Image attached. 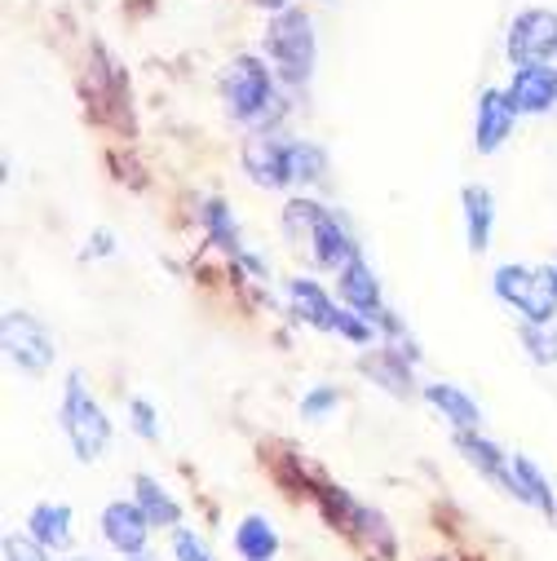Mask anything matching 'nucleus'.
Listing matches in <instances>:
<instances>
[{"label": "nucleus", "mask_w": 557, "mask_h": 561, "mask_svg": "<svg viewBox=\"0 0 557 561\" xmlns=\"http://www.w3.org/2000/svg\"><path fill=\"white\" fill-rule=\"evenodd\" d=\"M284 230L297 248H310L315 265H323V270H341L359 256L354 234L345 230V221L337 213H328L323 204H315V199H288Z\"/></svg>", "instance_id": "f257e3e1"}, {"label": "nucleus", "mask_w": 557, "mask_h": 561, "mask_svg": "<svg viewBox=\"0 0 557 561\" xmlns=\"http://www.w3.org/2000/svg\"><path fill=\"white\" fill-rule=\"evenodd\" d=\"M265 54H270L278 80L288 89H302L315 71V23L302 10L274 14L265 27Z\"/></svg>", "instance_id": "f03ea898"}, {"label": "nucleus", "mask_w": 557, "mask_h": 561, "mask_svg": "<svg viewBox=\"0 0 557 561\" xmlns=\"http://www.w3.org/2000/svg\"><path fill=\"white\" fill-rule=\"evenodd\" d=\"M496 297L518 310L526 323H553L557 319V270L553 265H500L496 270Z\"/></svg>", "instance_id": "7ed1b4c3"}, {"label": "nucleus", "mask_w": 557, "mask_h": 561, "mask_svg": "<svg viewBox=\"0 0 557 561\" xmlns=\"http://www.w3.org/2000/svg\"><path fill=\"white\" fill-rule=\"evenodd\" d=\"M221 98L239 124H274V71L257 54H239L221 76Z\"/></svg>", "instance_id": "20e7f679"}, {"label": "nucleus", "mask_w": 557, "mask_h": 561, "mask_svg": "<svg viewBox=\"0 0 557 561\" xmlns=\"http://www.w3.org/2000/svg\"><path fill=\"white\" fill-rule=\"evenodd\" d=\"M58 420H62V434H67L71 451H76L84 465H93V460L111 447V420H106V411L93 402V393L84 389V376H80V371L67 376V393H62Z\"/></svg>", "instance_id": "39448f33"}, {"label": "nucleus", "mask_w": 557, "mask_h": 561, "mask_svg": "<svg viewBox=\"0 0 557 561\" xmlns=\"http://www.w3.org/2000/svg\"><path fill=\"white\" fill-rule=\"evenodd\" d=\"M288 297H293V314L302 319V323H310V328H319V332H337V336H345V341H354V345H367L372 336H376V328H372V319H363L359 310H341L315 278H293L288 284Z\"/></svg>", "instance_id": "423d86ee"}, {"label": "nucleus", "mask_w": 557, "mask_h": 561, "mask_svg": "<svg viewBox=\"0 0 557 561\" xmlns=\"http://www.w3.org/2000/svg\"><path fill=\"white\" fill-rule=\"evenodd\" d=\"M0 336H5V354H10L14 367H23L27 376L49 371V363H54V336H49V328L41 319H32L23 310H10L5 323H0Z\"/></svg>", "instance_id": "0eeeda50"}, {"label": "nucleus", "mask_w": 557, "mask_h": 561, "mask_svg": "<svg viewBox=\"0 0 557 561\" xmlns=\"http://www.w3.org/2000/svg\"><path fill=\"white\" fill-rule=\"evenodd\" d=\"M239 160H243V173L257 186H288L293 182V137L274 133V128L252 133L243 142V151H239Z\"/></svg>", "instance_id": "6e6552de"}, {"label": "nucleus", "mask_w": 557, "mask_h": 561, "mask_svg": "<svg viewBox=\"0 0 557 561\" xmlns=\"http://www.w3.org/2000/svg\"><path fill=\"white\" fill-rule=\"evenodd\" d=\"M504 54L522 67V62H553L557 58V14L553 10H522L509 23L504 36Z\"/></svg>", "instance_id": "1a4fd4ad"}, {"label": "nucleus", "mask_w": 557, "mask_h": 561, "mask_svg": "<svg viewBox=\"0 0 557 561\" xmlns=\"http://www.w3.org/2000/svg\"><path fill=\"white\" fill-rule=\"evenodd\" d=\"M504 93H509L518 115H544L557 106V67L553 62H522Z\"/></svg>", "instance_id": "9d476101"}, {"label": "nucleus", "mask_w": 557, "mask_h": 561, "mask_svg": "<svg viewBox=\"0 0 557 561\" xmlns=\"http://www.w3.org/2000/svg\"><path fill=\"white\" fill-rule=\"evenodd\" d=\"M102 535H106V543L115 548V552H124V557H143L147 552V539H151V517L143 513V504H128V500H115V504H106V513H102Z\"/></svg>", "instance_id": "9b49d317"}, {"label": "nucleus", "mask_w": 557, "mask_h": 561, "mask_svg": "<svg viewBox=\"0 0 557 561\" xmlns=\"http://www.w3.org/2000/svg\"><path fill=\"white\" fill-rule=\"evenodd\" d=\"M518 124V111L509 102L504 89H482L478 98V119H474V142L482 156H496L504 142H509V133Z\"/></svg>", "instance_id": "f8f14e48"}, {"label": "nucleus", "mask_w": 557, "mask_h": 561, "mask_svg": "<svg viewBox=\"0 0 557 561\" xmlns=\"http://www.w3.org/2000/svg\"><path fill=\"white\" fill-rule=\"evenodd\" d=\"M341 278V301L350 306V310H359L363 319H372L376 310H380V284H376V274H372V265L363 261V256H354L350 265H341L337 270Z\"/></svg>", "instance_id": "ddd939ff"}, {"label": "nucleus", "mask_w": 557, "mask_h": 561, "mask_svg": "<svg viewBox=\"0 0 557 561\" xmlns=\"http://www.w3.org/2000/svg\"><path fill=\"white\" fill-rule=\"evenodd\" d=\"M425 402H430L439 415H447V425H452L456 434H474V430L482 425L478 402H474L465 389H456V385H425Z\"/></svg>", "instance_id": "4468645a"}, {"label": "nucleus", "mask_w": 557, "mask_h": 561, "mask_svg": "<svg viewBox=\"0 0 557 561\" xmlns=\"http://www.w3.org/2000/svg\"><path fill=\"white\" fill-rule=\"evenodd\" d=\"M461 204H465V234H469V248L474 252H487L491 248V226H496V195L487 186H465L461 191Z\"/></svg>", "instance_id": "2eb2a0df"}, {"label": "nucleus", "mask_w": 557, "mask_h": 561, "mask_svg": "<svg viewBox=\"0 0 557 561\" xmlns=\"http://www.w3.org/2000/svg\"><path fill=\"white\" fill-rule=\"evenodd\" d=\"M509 473H513V486H509V495H518V500H526V504H535L539 513H557V500H553V486H548V478L539 473V465L535 460H526V456H509Z\"/></svg>", "instance_id": "dca6fc26"}, {"label": "nucleus", "mask_w": 557, "mask_h": 561, "mask_svg": "<svg viewBox=\"0 0 557 561\" xmlns=\"http://www.w3.org/2000/svg\"><path fill=\"white\" fill-rule=\"evenodd\" d=\"M456 447L469 456V465L478 469V473H487L496 486H513V473H509V456L496 447V443H487V438H478V430L474 434H456Z\"/></svg>", "instance_id": "f3484780"}, {"label": "nucleus", "mask_w": 557, "mask_h": 561, "mask_svg": "<svg viewBox=\"0 0 557 561\" xmlns=\"http://www.w3.org/2000/svg\"><path fill=\"white\" fill-rule=\"evenodd\" d=\"M363 376H372L376 385H385L389 393H398V398H407L411 393V363L398 354V350H380V354H363Z\"/></svg>", "instance_id": "a211bd4d"}, {"label": "nucleus", "mask_w": 557, "mask_h": 561, "mask_svg": "<svg viewBox=\"0 0 557 561\" xmlns=\"http://www.w3.org/2000/svg\"><path fill=\"white\" fill-rule=\"evenodd\" d=\"M27 535H36L45 548H67L71 543V508L67 504H36L27 513Z\"/></svg>", "instance_id": "6ab92c4d"}, {"label": "nucleus", "mask_w": 557, "mask_h": 561, "mask_svg": "<svg viewBox=\"0 0 557 561\" xmlns=\"http://www.w3.org/2000/svg\"><path fill=\"white\" fill-rule=\"evenodd\" d=\"M235 552L243 557V561H270L274 552H278V535H274V526L265 522V517H243L239 526H235Z\"/></svg>", "instance_id": "aec40b11"}, {"label": "nucleus", "mask_w": 557, "mask_h": 561, "mask_svg": "<svg viewBox=\"0 0 557 561\" xmlns=\"http://www.w3.org/2000/svg\"><path fill=\"white\" fill-rule=\"evenodd\" d=\"M200 221H204V234H208V243L213 248H221L226 256H243V243H239V230H235V221H230V208L221 204V199H204V208H200Z\"/></svg>", "instance_id": "412c9836"}, {"label": "nucleus", "mask_w": 557, "mask_h": 561, "mask_svg": "<svg viewBox=\"0 0 557 561\" xmlns=\"http://www.w3.org/2000/svg\"><path fill=\"white\" fill-rule=\"evenodd\" d=\"M133 491H137V504H143V513L151 517V526H178V522H182V508L169 500V491H164L156 478L137 473V478H133Z\"/></svg>", "instance_id": "4be33fe9"}, {"label": "nucleus", "mask_w": 557, "mask_h": 561, "mask_svg": "<svg viewBox=\"0 0 557 561\" xmlns=\"http://www.w3.org/2000/svg\"><path fill=\"white\" fill-rule=\"evenodd\" d=\"M518 341L531 354V363H539V367H553L557 363V328L553 323H522L518 328Z\"/></svg>", "instance_id": "5701e85b"}, {"label": "nucleus", "mask_w": 557, "mask_h": 561, "mask_svg": "<svg viewBox=\"0 0 557 561\" xmlns=\"http://www.w3.org/2000/svg\"><path fill=\"white\" fill-rule=\"evenodd\" d=\"M323 173H328L323 147H315V142H293V182L310 186V182H323Z\"/></svg>", "instance_id": "b1692460"}, {"label": "nucleus", "mask_w": 557, "mask_h": 561, "mask_svg": "<svg viewBox=\"0 0 557 561\" xmlns=\"http://www.w3.org/2000/svg\"><path fill=\"white\" fill-rule=\"evenodd\" d=\"M128 420H133V434H137V438H147V443H156V438H160L156 407H151L147 398H133V402H128Z\"/></svg>", "instance_id": "393cba45"}, {"label": "nucleus", "mask_w": 557, "mask_h": 561, "mask_svg": "<svg viewBox=\"0 0 557 561\" xmlns=\"http://www.w3.org/2000/svg\"><path fill=\"white\" fill-rule=\"evenodd\" d=\"M5 561H49V548L36 535H10L5 539Z\"/></svg>", "instance_id": "a878e982"}, {"label": "nucleus", "mask_w": 557, "mask_h": 561, "mask_svg": "<svg viewBox=\"0 0 557 561\" xmlns=\"http://www.w3.org/2000/svg\"><path fill=\"white\" fill-rule=\"evenodd\" d=\"M173 557L178 561H217L213 552H208V543H200V535L195 530H173Z\"/></svg>", "instance_id": "bb28decb"}, {"label": "nucleus", "mask_w": 557, "mask_h": 561, "mask_svg": "<svg viewBox=\"0 0 557 561\" xmlns=\"http://www.w3.org/2000/svg\"><path fill=\"white\" fill-rule=\"evenodd\" d=\"M337 402H341V393H337L332 385H319L315 393H306V402H302V415H306V420H323V415H328Z\"/></svg>", "instance_id": "cd10ccee"}, {"label": "nucleus", "mask_w": 557, "mask_h": 561, "mask_svg": "<svg viewBox=\"0 0 557 561\" xmlns=\"http://www.w3.org/2000/svg\"><path fill=\"white\" fill-rule=\"evenodd\" d=\"M111 230H98V234H89V248H84V256H111Z\"/></svg>", "instance_id": "c85d7f7f"}, {"label": "nucleus", "mask_w": 557, "mask_h": 561, "mask_svg": "<svg viewBox=\"0 0 557 561\" xmlns=\"http://www.w3.org/2000/svg\"><path fill=\"white\" fill-rule=\"evenodd\" d=\"M252 5H261V10H274V14H284V10H288V0H252Z\"/></svg>", "instance_id": "c756f323"}, {"label": "nucleus", "mask_w": 557, "mask_h": 561, "mask_svg": "<svg viewBox=\"0 0 557 561\" xmlns=\"http://www.w3.org/2000/svg\"><path fill=\"white\" fill-rule=\"evenodd\" d=\"M128 561H156V557H147V552H143V557H128Z\"/></svg>", "instance_id": "7c9ffc66"}, {"label": "nucleus", "mask_w": 557, "mask_h": 561, "mask_svg": "<svg viewBox=\"0 0 557 561\" xmlns=\"http://www.w3.org/2000/svg\"><path fill=\"white\" fill-rule=\"evenodd\" d=\"M553 270H557V256H553Z\"/></svg>", "instance_id": "2f4dec72"}]
</instances>
